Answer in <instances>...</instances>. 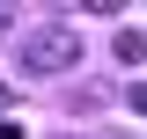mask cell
Returning <instances> with one entry per match:
<instances>
[{"label":"cell","instance_id":"1","mask_svg":"<svg viewBox=\"0 0 147 139\" xmlns=\"http://www.w3.org/2000/svg\"><path fill=\"white\" fill-rule=\"evenodd\" d=\"M74 59H81V37H74L66 22H52V29H37L30 44H22V66L30 73H66Z\"/></svg>","mask_w":147,"mask_h":139},{"label":"cell","instance_id":"2","mask_svg":"<svg viewBox=\"0 0 147 139\" xmlns=\"http://www.w3.org/2000/svg\"><path fill=\"white\" fill-rule=\"evenodd\" d=\"M110 51L125 59V66H140V59H147V44H140V29H125V37H118V44H110Z\"/></svg>","mask_w":147,"mask_h":139},{"label":"cell","instance_id":"3","mask_svg":"<svg viewBox=\"0 0 147 139\" xmlns=\"http://www.w3.org/2000/svg\"><path fill=\"white\" fill-rule=\"evenodd\" d=\"M132 110H140V117H147V81H132Z\"/></svg>","mask_w":147,"mask_h":139},{"label":"cell","instance_id":"5","mask_svg":"<svg viewBox=\"0 0 147 139\" xmlns=\"http://www.w3.org/2000/svg\"><path fill=\"white\" fill-rule=\"evenodd\" d=\"M7 103H15V95H7V88H0V110H7Z\"/></svg>","mask_w":147,"mask_h":139},{"label":"cell","instance_id":"4","mask_svg":"<svg viewBox=\"0 0 147 139\" xmlns=\"http://www.w3.org/2000/svg\"><path fill=\"white\" fill-rule=\"evenodd\" d=\"M0 139H22V124H7V117H0Z\"/></svg>","mask_w":147,"mask_h":139},{"label":"cell","instance_id":"6","mask_svg":"<svg viewBox=\"0 0 147 139\" xmlns=\"http://www.w3.org/2000/svg\"><path fill=\"white\" fill-rule=\"evenodd\" d=\"M0 29H7V7H0Z\"/></svg>","mask_w":147,"mask_h":139}]
</instances>
